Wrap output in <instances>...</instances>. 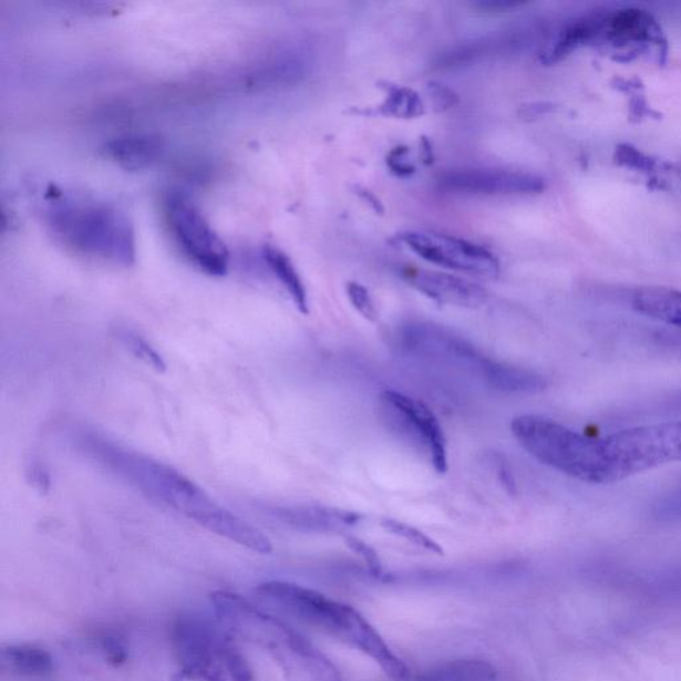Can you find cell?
<instances>
[{"label": "cell", "mask_w": 681, "mask_h": 681, "mask_svg": "<svg viewBox=\"0 0 681 681\" xmlns=\"http://www.w3.org/2000/svg\"><path fill=\"white\" fill-rule=\"evenodd\" d=\"M381 526L385 528L388 533L410 541V544L422 548V550L436 555L443 554L442 547L436 544L434 539L430 538L429 535L419 530V528L414 526L403 524V522L395 519H383L381 522Z\"/></svg>", "instance_id": "obj_23"}, {"label": "cell", "mask_w": 681, "mask_h": 681, "mask_svg": "<svg viewBox=\"0 0 681 681\" xmlns=\"http://www.w3.org/2000/svg\"><path fill=\"white\" fill-rule=\"evenodd\" d=\"M2 663L11 673L23 679H45L54 672V659L42 647L12 644L3 648Z\"/></svg>", "instance_id": "obj_18"}, {"label": "cell", "mask_w": 681, "mask_h": 681, "mask_svg": "<svg viewBox=\"0 0 681 681\" xmlns=\"http://www.w3.org/2000/svg\"><path fill=\"white\" fill-rule=\"evenodd\" d=\"M388 165L390 169L399 176H410L415 172L414 165L409 158V151L403 147H399L390 152Z\"/></svg>", "instance_id": "obj_29"}, {"label": "cell", "mask_w": 681, "mask_h": 681, "mask_svg": "<svg viewBox=\"0 0 681 681\" xmlns=\"http://www.w3.org/2000/svg\"><path fill=\"white\" fill-rule=\"evenodd\" d=\"M427 90L436 111H446L458 103L457 94L445 84L430 83Z\"/></svg>", "instance_id": "obj_27"}, {"label": "cell", "mask_w": 681, "mask_h": 681, "mask_svg": "<svg viewBox=\"0 0 681 681\" xmlns=\"http://www.w3.org/2000/svg\"><path fill=\"white\" fill-rule=\"evenodd\" d=\"M382 114L412 118L423 114V103L421 97L413 90L392 85L388 89L385 102L381 105Z\"/></svg>", "instance_id": "obj_21"}, {"label": "cell", "mask_w": 681, "mask_h": 681, "mask_svg": "<svg viewBox=\"0 0 681 681\" xmlns=\"http://www.w3.org/2000/svg\"><path fill=\"white\" fill-rule=\"evenodd\" d=\"M440 185L457 194L487 196L534 195L545 189L544 178L537 175L494 168L452 169L441 175Z\"/></svg>", "instance_id": "obj_9"}, {"label": "cell", "mask_w": 681, "mask_h": 681, "mask_svg": "<svg viewBox=\"0 0 681 681\" xmlns=\"http://www.w3.org/2000/svg\"><path fill=\"white\" fill-rule=\"evenodd\" d=\"M347 295L350 303L359 312L363 319L375 322L379 320V310L370 296L369 290L360 282L350 281L347 286Z\"/></svg>", "instance_id": "obj_24"}, {"label": "cell", "mask_w": 681, "mask_h": 681, "mask_svg": "<svg viewBox=\"0 0 681 681\" xmlns=\"http://www.w3.org/2000/svg\"><path fill=\"white\" fill-rule=\"evenodd\" d=\"M164 216L172 237L192 266L211 277L227 275L229 250L189 197L172 192L164 202Z\"/></svg>", "instance_id": "obj_6"}, {"label": "cell", "mask_w": 681, "mask_h": 681, "mask_svg": "<svg viewBox=\"0 0 681 681\" xmlns=\"http://www.w3.org/2000/svg\"><path fill=\"white\" fill-rule=\"evenodd\" d=\"M261 259L270 270V274L275 276V279L287 290L297 309H299L302 314H308L309 301L307 289L306 286H303L300 274L297 272L295 264L289 259V256L274 246H264L261 249Z\"/></svg>", "instance_id": "obj_19"}, {"label": "cell", "mask_w": 681, "mask_h": 681, "mask_svg": "<svg viewBox=\"0 0 681 681\" xmlns=\"http://www.w3.org/2000/svg\"><path fill=\"white\" fill-rule=\"evenodd\" d=\"M632 308L638 313L681 330V290L646 287L634 290Z\"/></svg>", "instance_id": "obj_16"}, {"label": "cell", "mask_w": 681, "mask_h": 681, "mask_svg": "<svg viewBox=\"0 0 681 681\" xmlns=\"http://www.w3.org/2000/svg\"><path fill=\"white\" fill-rule=\"evenodd\" d=\"M498 671L491 661L464 658L443 661L406 681H497Z\"/></svg>", "instance_id": "obj_17"}, {"label": "cell", "mask_w": 681, "mask_h": 681, "mask_svg": "<svg viewBox=\"0 0 681 681\" xmlns=\"http://www.w3.org/2000/svg\"><path fill=\"white\" fill-rule=\"evenodd\" d=\"M74 443L85 457L116 474L145 497L185 515L210 533L220 534L233 518L234 513L174 466L118 445L95 430H78Z\"/></svg>", "instance_id": "obj_2"}, {"label": "cell", "mask_w": 681, "mask_h": 681, "mask_svg": "<svg viewBox=\"0 0 681 681\" xmlns=\"http://www.w3.org/2000/svg\"><path fill=\"white\" fill-rule=\"evenodd\" d=\"M347 545L349 546L350 550L359 555V557H361L362 560L365 561L370 571H372L374 575L381 574V560L379 554L375 553L372 546H369L368 544H365V541L354 537H348Z\"/></svg>", "instance_id": "obj_26"}, {"label": "cell", "mask_w": 681, "mask_h": 681, "mask_svg": "<svg viewBox=\"0 0 681 681\" xmlns=\"http://www.w3.org/2000/svg\"><path fill=\"white\" fill-rule=\"evenodd\" d=\"M210 600L218 623L264 648L287 681H343L333 661L287 621L260 610L239 594L215 591Z\"/></svg>", "instance_id": "obj_4"}, {"label": "cell", "mask_w": 681, "mask_h": 681, "mask_svg": "<svg viewBox=\"0 0 681 681\" xmlns=\"http://www.w3.org/2000/svg\"><path fill=\"white\" fill-rule=\"evenodd\" d=\"M262 603L289 618L316 628L372 659L388 678L406 681L410 670L381 633L354 607L290 581L269 580L257 587Z\"/></svg>", "instance_id": "obj_3"}, {"label": "cell", "mask_w": 681, "mask_h": 681, "mask_svg": "<svg viewBox=\"0 0 681 681\" xmlns=\"http://www.w3.org/2000/svg\"><path fill=\"white\" fill-rule=\"evenodd\" d=\"M28 475L30 477L31 484L38 487L39 491L44 492L45 488H49V474L41 465H31Z\"/></svg>", "instance_id": "obj_30"}, {"label": "cell", "mask_w": 681, "mask_h": 681, "mask_svg": "<svg viewBox=\"0 0 681 681\" xmlns=\"http://www.w3.org/2000/svg\"><path fill=\"white\" fill-rule=\"evenodd\" d=\"M115 337L123 343L125 349H128L132 354L147 363L152 369H155L156 372L163 373L167 370V363H165L163 355L135 330L118 327L115 329Z\"/></svg>", "instance_id": "obj_22"}, {"label": "cell", "mask_w": 681, "mask_h": 681, "mask_svg": "<svg viewBox=\"0 0 681 681\" xmlns=\"http://www.w3.org/2000/svg\"><path fill=\"white\" fill-rule=\"evenodd\" d=\"M401 240L412 252L434 266L487 279H495L501 272L497 256L478 244L458 237L410 230L401 235Z\"/></svg>", "instance_id": "obj_8"}, {"label": "cell", "mask_w": 681, "mask_h": 681, "mask_svg": "<svg viewBox=\"0 0 681 681\" xmlns=\"http://www.w3.org/2000/svg\"><path fill=\"white\" fill-rule=\"evenodd\" d=\"M477 8L482 10H491V11H508L520 6L518 2H512V0H485V2H479Z\"/></svg>", "instance_id": "obj_31"}, {"label": "cell", "mask_w": 681, "mask_h": 681, "mask_svg": "<svg viewBox=\"0 0 681 681\" xmlns=\"http://www.w3.org/2000/svg\"><path fill=\"white\" fill-rule=\"evenodd\" d=\"M221 632L194 615L178 617L171 630L178 671L174 681H198Z\"/></svg>", "instance_id": "obj_10"}, {"label": "cell", "mask_w": 681, "mask_h": 681, "mask_svg": "<svg viewBox=\"0 0 681 681\" xmlns=\"http://www.w3.org/2000/svg\"><path fill=\"white\" fill-rule=\"evenodd\" d=\"M654 514L660 519H681V487L668 495L654 506Z\"/></svg>", "instance_id": "obj_28"}, {"label": "cell", "mask_w": 681, "mask_h": 681, "mask_svg": "<svg viewBox=\"0 0 681 681\" xmlns=\"http://www.w3.org/2000/svg\"><path fill=\"white\" fill-rule=\"evenodd\" d=\"M380 402L390 425L427 454L436 473L445 474L448 468L446 438L432 409L395 390L382 392Z\"/></svg>", "instance_id": "obj_7"}, {"label": "cell", "mask_w": 681, "mask_h": 681, "mask_svg": "<svg viewBox=\"0 0 681 681\" xmlns=\"http://www.w3.org/2000/svg\"><path fill=\"white\" fill-rule=\"evenodd\" d=\"M198 681H256V677L233 638L221 632Z\"/></svg>", "instance_id": "obj_14"}, {"label": "cell", "mask_w": 681, "mask_h": 681, "mask_svg": "<svg viewBox=\"0 0 681 681\" xmlns=\"http://www.w3.org/2000/svg\"><path fill=\"white\" fill-rule=\"evenodd\" d=\"M410 286L429 297L430 300L460 308H479L488 299L484 288L461 277L433 270H405L403 274Z\"/></svg>", "instance_id": "obj_11"}, {"label": "cell", "mask_w": 681, "mask_h": 681, "mask_svg": "<svg viewBox=\"0 0 681 681\" xmlns=\"http://www.w3.org/2000/svg\"><path fill=\"white\" fill-rule=\"evenodd\" d=\"M104 152L124 169L143 171L161 158L163 142L152 135L118 137L105 144Z\"/></svg>", "instance_id": "obj_15"}, {"label": "cell", "mask_w": 681, "mask_h": 681, "mask_svg": "<svg viewBox=\"0 0 681 681\" xmlns=\"http://www.w3.org/2000/svg\"><path fill=\"white\" fill-rule=\"evenodd\" d=\"M267 512L281 524L308 533H341L361 520L359 514L328 506H269Z\"/></svg>", "instance_id": "obj_13"}, {"label": "cell", "mask_w": 681, "mask_h": 681, "mask_svg": "<svg viewBox=\"0 0 681 681\" xmlns=\"http://www.w3.org/2000/svg\"><path fill=\"white\" fill-rule=\"evenodd\" d=\"M486 382L501 392L539 393L547 388L544 376L519 367L495 361L487 374Z\"/></svg>", "instance_id": "obj_20"}, {"label": "cell", "mask_w": 681, "mask_h": 681, "mask_svg": "<svg viewBox=\"0 0 681 681\" xmlns=\"http://www.w3.org/2000/svg\"><path fill=\"white\" fill-rule=\"evenodd\" d=\"M44 220L55 240L76 255L122 267L136 261L134 224L115 205L54 188Z\"/></svg>", "instance_id": "obj_5"}, {"label": "cell", "mask_w": 681, "mask_h": 681, "mask_svg": "<svg viewBox=\"0 0 681 681\" xmlns=\"http://www.w3.org/2000/svg\"><path fill=\"white\" fill-rule=\"evenodd\" d=\"M598 39L617 49L644 48L646 44H661V30L646 11L623 9L605 14Z\"/></svg>", "instance_id": "obj_12"}, {"label": "cell", "mask_w": 681, "mask_h": 681, "mask_svg": "<svg viewBox=\"0 0 681 681\" xmlns=\"http://www.w3.org/2000/svg\"><path fill=\"white\" fill-rule=\"evenodd\" d=\"M512 432L540 464L586 484H613L681 462V422L638 426L595 438L545 416L527 414L514 419Z\"/></svg>", "instance_id": "obj_1"}, {"label": "cell", "mask_w": 681, "mask_h": 681, "mask_svg": "<svg viewBox=\"0 0 681 681\" xmlns=\"http://www.w3.org/2000/svg\"><path fill=\"white\" fill-rule=\"evenodd\" d=\"M102 651L111 667L118 668L127 663L128 650L121 639L105 637L102 639Z\"/></svg>", "instance_id": "obj_25"}]
</instances>
